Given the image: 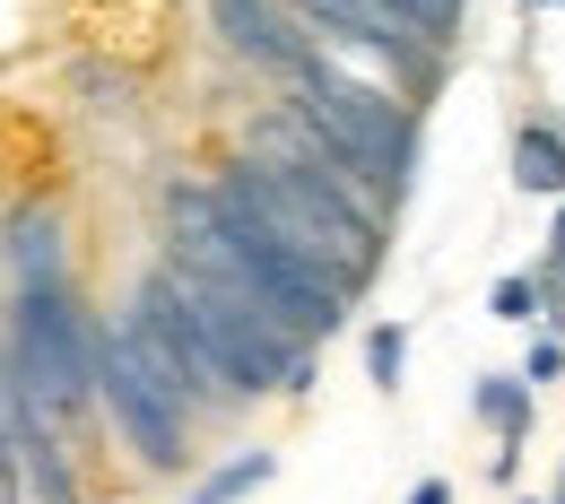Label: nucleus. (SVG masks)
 I'll return each instance as SVG.
<instances>
[{
  "label": "nucleus",
  "mask_w": 565,
  "mask_h": 504,
  "mask_svg": "<svg viewBox=\"0 0 565 504\" xmlns=\"http://www.w3.org/2000/svg\"><path fill=\"white\" fill-rule=\"evenodd\" d=\"M409 504H452V479H418V487H409Z\"/></svg>",
  "instance_id": "nucleus-18"
},
{
  "label": "nucleus",
  "mask_w": 565,
  "mask_h": 504,
  "mask_svg": "<svg viewBox=\"0 0 565 504\" xmlns=\"http://www.w3.org/2000/svg\"><path fill=\"white\" fill-rule=\"evenodd\" d=\"M365 374H374V392H401V374H409V331L401 322L365 331Z\"/></svg>",
  "instance_id": "nucleus-13"
},
{
  "label": "nucleus",
  "mask_w": 565,
  "mask_h": 504,
  "mask_svg": "<svg viewBox=\"0 0 565 504\" xmlns=\"http://www.w3.org/2000/svg\"><path fill=\"white\" fill-rule=\"evenodd\" d=\"M296 26H305V35H322V44L374 53L383 71L401 78V96H409V105L444 78V44H426L392 0H296Z\"/></svg>",
  "instance_id": "nucleus-7"
},
{
  "label": "nucleus",
  "mask_w": 565,
  "mask_h": 504,
  "mask_svg": "<svg viewBox=\"0 0 565 504\" xmlns=\"http://www.w3.org/2000/svg\"><path fill=\"white\" fill-rule=\"evenodd\" d=\"M9 374L44 400V418L71 435L87 427V409H96V383H87V313L71 304V288L53 279V288H18L9 304Z\"/></svg>",
  "instance_id": "nucleus-4"
},
{
  "label": "nucleus",
  "mask_w": 565,
  "mask_h": 504,
  "mask_svg": "<svg viewBox=\"0 0 565 504\" xmlns=\"http://www.w3.org/2000/svg\"><path fill=\"white\" fill-rule=\"evenodd\" d=\"M0 261L18 270V288H53L62 279V210L53 201H18L0 226Z\"/></svg>",
  "instance_id": "nucleus-9"
},
{
  "label": "nucleus",
  "mask_w": 565,
  "mask_h": 504,
  "mask_svg": "<svg viewBox=\"0 0 565 504\" xmlns=\"http://www.w3.org/2000/svg\"><path fill=\"white\" fill-rule=\"evenodd\" d=\"M210 26L226 35V53H244L253 71H270L287 87V78L313 62V44H305V26L287 18L279 0H210Z\"/></svg>",
  "instance_id": "nucleus-8"
},
{
  "label": "nucleus",
  "mask_w": 565,
  "mask_h": 504,
  "mask_svg": "<svg viewBox=\"0 0 565 504\" xmlns=\"http://www.w3.org/2000/svg\"><path fill=\"white\" fill-rule=\"evenodd\" d=\"M244 157H253V165H270V174L296 183V192H313L331 217H349V226H365V235H383V217L401 210V201H392V192H374V183H365V174H356L322 131H305L287 105H270V114H253V122H244Z\"/></svg>",
  "instance_id": "nucleus-6"
},
{
  "label": "nucleus",
  "mask_w": 565,
  "mask_h": 504,
  "mask_svg": "<svg viewBox=\"0 0 565 504\" xmlns=\"http://www.w3.org/2000/svg\"><path fill=\"white\" fill-rule=\"evenodd\" d=\"M210 192H217V201H226L235 217H253V226L279 244L287 261H305V270H313V279H322L331 296H349V304H356V296L374 288V270H383V235H365V226H349V217H331L322 201H313V192L279 183L270 165L235 157V165L217 174Z\"/></svg>",
  "instance_id": "nucleus-2"
},
{
  "label": "nucleus",
  "mask_w": 565,
  "mask_h": 504,
  "mask_svg": "<svg viewBox=\"0 0 565 504\" xmlns=\"http://www.w3.org/2000/svg\"><path fill=\"white\" fill-rule=\"evenodd\" d=\"M522 504H548V496H522Z\"/></svg>",
  "instance_id": "nucleus-21"
},
{
  "label": "nucleus",
  "mask_w": 565,
  "mask_h": 504,
  "mask_svg": "<svg viewBox=\"0 0 565 504\" xmlns=\"http://www.w3.org/2000/svg\"><path fill=\"white\" fill-rule=\"evenodd\" d=\"M0 504H26V496H18V461H9V435H0Z\"/></svg>",
  "instance_id": "nucleus-17"
},
{
  "label": "nucleus",
  "mask_w": 565,
  "mask_h": 504,
  "mask_svg": "<svg viewBox=\"0 0 565 504\" xmlns=\"http://www.w3.org/2000/svg\"><path fill=\"white\" fill-rule=\"evenodd\" d=\"M287 114H296L305 131H322L374 192L401 201V183H409V148H418V122H409L401 96H383V87H365V78H340V71H322V62H305V71L287 78Z\"/></svg>",
  "instance_id": "nucleus-3"
},
{
  "label": "nucleus",
  "mask_w": 565,
  "mask_h": 504,
  "mask_svg": "<svg viewBox=\"0 0 565 504\" xmlns=\"http://www.w3.org/2000/svg\"><path fill=\"white\" fill-rule=\"evenodd\" d=\"M270 479H279V452H262V443H253V452H235V461H217L210 479L192 487V504H244L253 487H270Z\"/></svg>",
  "instance_id": "nucleus-12"
},
{
  "label": "nucleus",
  "mask_w": 565,
  "mask_h": 504,
  "mask_svg": "<svg viewBox=\"0 0 565 504\" xmlns=\"http://www.w3.org/2000/svg\"><path fill=\"white\" fill-rule=\"evenodd\" d=\"M87 383H96V409L114 418V435L140 452V470H192V418L140 374L122 322H87Z\"/></svg>",
  "instance_id": "nucleus-5"
},
{
  "label": "nucleus",
  "mask_w": 565,
  "mask_h": 504,
  "mask_svg": "<svg viewBox=\"0 0 565 504\" xmlns=\"http://www.w3.org/2000/svg\"><path fill=\"white\" fill-rule=\"evenodd\" d=\"M166 226H174V261H183V270L235 288L244 304H262L287 340L313 348V340H331V331L349 322V296H331L305 261H287L279 244H270L253 217H235L210 183H166Z\"/></svg>",
  "instance_id": "nucleus-1"
},
{
  "label": "nucleus",
  "mask_w": 565,
  "mask_h": 504,
  "mask_svg": "<svg viewBox=\"0 0 565 504\" xmlns=\"http://www.w3.org/2000/svg\"><path fill=\"white\" fill-rule=\"evenodd\" d=\"M557 374H565V340L548 331V340H531V357H522V374H513V383H531V392H540V383H557Z\"/></svg>",
  "instance_id": "nucleus-16"
},
{
  "label": "nucleus",
  "mask_w": 565,
  "mask_h": 504,
  "mask_svg": "<svg viewBox=\"0 0 565 504\" xmlns=\"http://www.w3.org/2000/svg\"><path fill=\"white\" fill-rule=\"evenodd\" d=\"M470 409H479V427H488L504 452H522V443H531V418H540V392H531V383H513V374H479Z\"/></svg>",
  "instance_id": "nucleus-10"
},
{
  "label": "nucleus",
  "mask_w": 565,
  "mask_h": 504,
  "mask_svg": "<svg viewBox=\"0 0 565 504\" xmlns=\"http://www.w3.org/2000/svg\"><path fill=\"white\" fill-rule=\"evenodd\" d=\"M409 26H418L426 44H452V26H461V0H392Z\"/></svg>",
  "instance_id": "nucleus-15"
},
{
  "label": "nucleus",
  "mask_w": 565,
  "mask_h": 504,
  "mask_svg": "<svg viewBox=\"0 0 565 504\" xmlns=\"http://www.w3.org/2000/svg\"><path fill=\"white\" fill-rule=\"evenodd\" d=\"M513 183L531 201H565V131L557 122H522L513 131Z\"/></svg>",
  "instance_id": "nucleus-11"
},
{
  "label": "nucleus",
  "mask_w": 565,
  "mask_h": 504,
  "mask_svg": "<svg viewBox=\"0 0 565 504\" xmlns=\"http://www.w3.org/2000/svg\"><path fill=\"white\" fill-rule=\"evenodd\" d=\"M488 313H495V322H513V331H531V322H540V279L504 270V279L488 288Z\"/></svg>",
  "instance_id": "nucleus-14"
},
{
  "label": "nucleus",
  "mask_w": 565,
  "mask_h": 504,
  "mask_svg": "<svg viewBox=\"0 0 565 504\" xmlns=\"http://www.w3.org/2000/svg\"><path fill=\"white\" fill-rule=\"evenodd\" d=\"M548 270L565 279V201H557V226H548Z\"/></svg>",
  "instance_id": "nucleus-19"
},
{
  "label": "nucleus",
  "mask_w": 565,
  "mask_h": 504,
  "mask_svg": "<svg viewBox=\"0 0 565 504\" xmlns=\"http://www.w3.org/2000/svg\"><path fill=\"white\" fill-rule=\"evenodd\" d=\"M548 504H565V479H557V496H548Z\"/></svg>",
  "instance_id": "nucleus-20"
}]
</instances>
